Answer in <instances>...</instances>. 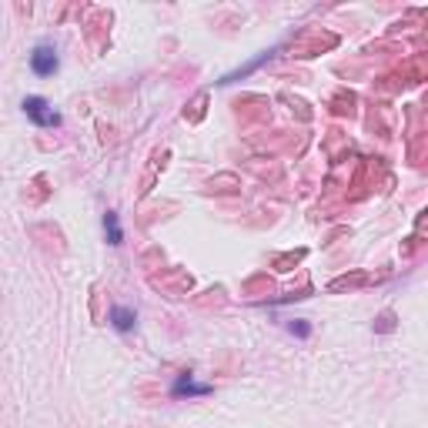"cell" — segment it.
Here are the masks:
<instances>
[{
    "mask_svg": "<svg viewBox=\"0 0 428 428\" xmlns=\"http://www.w3.org/2000/svg\"><path fill=\"white\" fill-rule=\"evenodd\" d=\"M20 107H24V114H27L37 127H57V124H61V114L47 104L44 97H37V94L24 97V104H20Z\"/></svg>",
    "mask_w": 428,
    "mask_h": 428,
    "instance_id": "obj_1",
    "label": "cell"
},
{
    "mask_svg": "<svg viewBox=\"0 0 428 428\" xmlns=\"http://www.w3.org/2000/svg\"><path fill=\"white\" fill-rule=\"evenodd\" d=\"M57 67H61V57H57V50H54L50 44H37L31 50V71L37 77L57 74Z\"/></svg>",
    "mask_w": 428,
    "mask_h": 428,
    "instance_id": "obj_2",
    "label": "cell"
},
{
    "mask_svg": "<svg viewBox=\"0 0 428 428\" xmlns=\"http://www.w3.org/2000/svg\"><path fill=\"white\" fill-rule=\"evenodd\" d=\"M171 395L174 398H191V395H211V385H198L194 382V378H191V375H181V378H178V382L171 385Z\"/></svg>",
    "mask_w": 428,
    "mask_h": 428,
    "instance_id": "obj_3",
    "label": "cell"
},
{
    "mask_svg": "<svg viewBox=\"0 0 428 428\" xmlns=\"http://www.w3.org/2000/svg\"><path fill=\"white\" fill-rule=\"evenodd\" d=\"M110 324H114L117 331H134V324H138V315H134V308L114 305V308H110Z\"/></svg>",
    "mask_w": 428,
    "mask_h": 428,
    "instance_id": "obj_4",
    "label": "cell"
},
{
    "mask_svg": "<svg viewBox=\"0 0 428 428\" xmlns=\"http://www.w3.org/2000/svg\"><path fill=\"white\" fill-rule=\"evenodd\" d=\"M104 231H107V241H110V245H121V241H124L121 221H117V214H114V211L104 214Z\"/></svg>",
    "mask_w": 428,
    "mask_h": 428,
    "instance_id": "obj_5",
    "label": "cell"
},
{
    "mask_svg": "<svg viewBox=\"0 0 428 428\" xmlns=\"http://www.w3.org/2000/svg\"><path fill=\"white\" fill-rule=\"evenodd\" d=\"M288 331H291V335H298V338H308V335H311V324H308V321H291Z\"/></svg>",
    "mask_w": 428,
    "mask_h": 428,
    "instance_id": "obj_6",
    "label": "cell"
}]
</instances>
